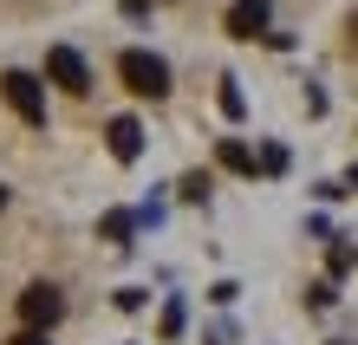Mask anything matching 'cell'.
Masks as SVG:
<instances>
[{
  "mask_svg": "<svg viewBox=\"0 0 358 345\" xmlns=\"http://www.w3.org/2000/svg\"><path fill=\"white\" fill-rule=\"evenodd\" d=\"M117 78L131 85L137 98H163V92H170V66H163L157 52H143V46H131V52L117 59Z\"/></svg>",
  "mask_w": 358,
  "mask_h": 345,
  "instance_id": "1",
  "label": "cell"
},
{
  "mask_svg": "<svg viewBox=\"0 0 358 345\" xmlns=\"http://www.w3.org/2000/svg\"><path fill=\"white\" fill-rule=\"evenodd\" d=\"M0 98L20 111V124H33V131L46 124V92H39L33 72H0Z\"/></svg>",
  "mask_w": 358,
  "mask_h": 345,
  "instance_id": "2",
  "label": "cell"
},
{
  "mask_svg": "<svg viewBox=\"0 0 358 345\" xmlns=\"http://www.w3.org/2000/svg\"><path fill=\"white\" fill-rule=\"evenodd\" d=\"M59 313H66V300H59V287H46V280L20 293V326H27V332H52Z\"/></svg>",
  "mask_w": 358,
  "mask_h": 345,
  "instance_id": "3",
  "label": "cell"
},
{
  "mask_svg": "<svg viewBox=\"0 0 358 345\" xmlns=\"http://www.w3.org/2000/svg\"><path fill=\"white\" fill-rule=\"evenodd\" d=\"M46 78L59 85V92H72V98L92 92V66H85L72 46H46Z\"/></svg>",
  "mask_w": 358,
  "mask_h": 345,
  "instance_id": "4",
  "label": "cell"
},
{
  "mask_svg": "<svg viewBox=\"0 0 358 345\" xmlns=\"http://www.w3.org/2000/svg\"><path fill=\"white\" fill-rule=\"evenodd\" d=\"M104 143H111L117 163H137L143 157V124L137 118H111V124H104Z\"/></svg>",
  "mask_w": 358,
  "mask_h": 345,
  "instance_id": "5",
  "label": "cell"
},
{
  "mask_svg": "<svg viewBox=\"0 0 358 345\" xmlns=\"http://www.w3.org/2000/svg\"><path fill=\"white\" fill-rule=\"evenodd\" d=\"M228 33L235 39H261L267 33V0H235V7H228Z\"/></svg>",
  "mask_w": 358,
  "mask_h": 345,
  "instance_id": "6",
  "label": "cell"
},
{
  "mask_svg": "<svg viewBox=\"0 0 358 345\" xmlns=\"http://www.w3.org/2000/svg\"><path fill=\"white\" fill-rule=\"evenodd\" d=\"M215 157H222V169H235V176H255V150H248L241 137H222Z\"/></svg>",
  "mask_w": 358,
  "mask_h": 345,
  "instance_id": "7",
  "label": "cell"
},
{
  "mask_svg": "<svg viewBox=\"0 0 358 345\" xmlns=\"http://www.w3.org/2000/svg\"><path fill=\"white\" fill-rule=\"evenodd\" d=\"M222 111H228V118H241V111H248V98H241V85H235V78H222Z\"/></svg>",
  "mask_w": 358,
  "mask_h": 345,
  "instance_id": "8",
  "label": "cell"
},
{
  "mask_svg": "<svg viewBox=\"0 0 358 345\" xmlns=\"http://www.w3.org/2000/svg\"><path fill=\"white\" fill-rule=\"evenodd\" d=\"M182 196H189V202L208 196V176H202V169H189V176H182Z\"/></svg>",
  "mask_w": 358,
  "mask_h": 345,
  "instance_id": "9",
  "label": "cell"
},
{
  "mask_svg": "<svg viewBox=\"0 0 358 345\" xmlns=\"http://www.w3.org/2000/svg\"><path fill=\"white\" fill-rule=\"evenodd\" d=\"M182 332V300H170V307H163V339H176Z\"/></svg>",
  "mask_w": 358,
  "mask_h": 345,
  "instance_id": "10",
  "label": "cell"
},
{
  "mask_svg": "<svg viewBox=\"0 0 358 345\" xmlns=\"http://www.w3.org/2000/svg\"><path fill=\"white\" fill-rule=\"evenodd\" d=\"M7 345H46V332H13Z\"/></svg>",
  "mask_w": 358,
  "mask_h": 345,
  "instance_id": "11",
  "label": "cell"
},
{
  "mask_svg": "<svg viewBox=\"0 0 358 345\" xmlns=\"http://www.w3.org/2000/svg\"><path fill=\"white\" fill-rule=\"evenodd\" d=\"M352 46H358V13H352Z\"/></svg>",
  "mask_w": 358,
  "mask_h": 345,
  "instance_id": "12",
  "label": "cell"
},
{
  "mask_svg": "<svg viewBox=\"0 0 358 345\" xmlns=\"http://www.w3.org/2000/svg\"><path fill=\"white\" fill-rule=\"evenodd\" d=\"M0 209H7V189H0Z\"/></svg>",
  "mask_w": 358,
  "mask_h": 345,
  "instance_id": "13",
  "label": "cell"
}]
</instances>
